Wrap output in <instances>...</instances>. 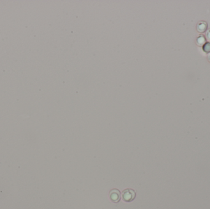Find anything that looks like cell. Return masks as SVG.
<instances>
[{
	"label": "cell",
	"mask_w": 210,
	"mask_h": 209,
	"mask_svg": "<svg viewBox=\"0 0 210 209\" xmlns=\"http://www.w3.org/2000/svg\"><path fill=\"white\" fill-rule=\"evenodd\" d=\"M207 58H208V61H209V63H210V53H209V54L208 55V56H207Z\"/></svg>",
	"instance_id": "52a82bcc"
},
{
	"label": "cell",
	"mask_w": 210,
	"mask_h": 209,
	"mask_svg": "<svg viewBox=\"0 0 210 209\" xmlns=\"http://www.w3.org/2000/svg\"><path fill=\"white\" fill-rule=\"evenodd\" d=\"M208 28V24L207 22L200 21L198 22L196 26L197 31L200 33H205Z\"/></svg>",
	"instance_id": "3957f363"
},
{
	"label": "cell",
	"mask_w": 210,
	"mask_h": 209,
	"mask_svg": "<svg viewBox=\"0 0 210 209\" xmlns=\"http://www.w3.org/2000/svg\"><path fill=\"white\" fill-rule=\"evenodd\" d=\"M110 198L114 202H118L121 199V193L118 190L114 189L110 192Z\"/></svg>",
	"instance_id": "7a4b0ae2"
},
{
	"label": "cell",
	"mask_w": 210,
	"mask_h": 209,
	"mask_svg": "<svg viewBox=\"0 0 210 209\" xmlns=\"http://www.w3.org/2000/svg\"><path fill=\"white\" fill-rule=\"evenodd\" d=\"M203 52L206 53H210V42H207L203 46Z\"/></svg>",
	"instance_id": "5b68a950"
},
{
	"label": "cell",
	"mask_w": 210,
	"mask_h": 209,
	"mask_svg": "<svg viewBox=\"0 0 210 209\" xmlns=\"http://www.w3.org/2000/svg\"><path fill=\"white\" fill-rule=\"evenodd\" d=\"M207 42V39L205 36L202 35L198 36L196 39V44L198 45V46L203 47L204 44Z\"/></svg>",
	"instance_id": "277c9868"
},
{
	"label": "cell",
	"mask_w": 210,
	"mask_h": 209,
	"mask_svg": "<svg viewBox=\"0 0 210 209\" xmlns=\"http://www.w3.org/2000/svg\"><path fill=\"white\" fill-rule=\"evenodd\" d=\"M135 192L132 189H127L124 190L122 193L123 199L126 202H130L133 201L135 198Z\"/></svg>",
	"instance_id": "6da1fadb"
},
{
	"label": "cell",
	"mask_w": 210,
	"mask_h": 209,
	"mask_svg": "<svg viewBox=\"0 0 210 209\" xmlns=\"http://www.w3.org/2000/svg\"><path fill=\"white\" fill-rule=\"evenodd\" d=\"M205 37H206V39H208V41H210V28L206 31Z\"/></svg>",
	"instance_id": "8992f818"
}]
</instances>
